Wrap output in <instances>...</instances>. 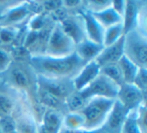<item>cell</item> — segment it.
Here are the masks:
<instances>
[{"label": "cell", "mask_w": 147, "mask_h": 133, "mask_svg": "<svg viewBox=\"0 0 147 133\" xmlns=\"http://www.w3.org/2000/svg\"><path fill=\"white\" fill-rule=\"evenodd\" d=\"M124 55V36L115 43L108 47H103L102 51L95 61L100 68L111 63H117Z\"/></svg>", "instance_id": "cell-15"}, {"label": "cell", "mask_w": 147, "mask_h": 133, "mask_svg": "<svg viewBox=\"0 0 147 133\" xmlns=\"http://www.w3.org/2000/svg\"><path fill=\"white\" fill-rule=\"evenodd\" d=\"M118 90L119 86H117L110 79L100 73L99 76L86 89L78 92H80L87 100H90L91 98H95V97L116 100Z\"/></svg>", "instance_id": "cell-7"}, {"label": "cell", "mask_w": 147, "mask_h": 133, "mask_svg": "<svg viewBox=\"0 0 147 133\" xmlns=\"http://www.w3.org/2000/svg\"><path fill=\"white\" fill-rule=\"evenodd\" d=\"M129 113L130 112L127 109H125L118 101L115 100L112 110H111L103 128L108 133H120Z\"/></svg>", "instance_id": "cell-16"}, {"label": "cell", "mask_w": 147, "mask_h": 133, "mask_svg": "<svg viewBox=\"0 0 147 133\" xmlns=\"http://www.w3.org/2000/svg\"><path fill=\"white\" fill-rule=\"evenodd\" d=\"M59 133H82V131H74V130H69V129H65V128H61Z\"/></svg>", "instance_id": "cell-30"}, {"label": "cell", "mask_w": 147, "mask_h": 133, "mask_svg": "<svg viewBox=\"0 0 147 133\" xmlns=\"http://www.w3.org/2000/svg\"><path fill=\"white\" fill-rule=\"evenodd\" d=\"M100 67L96 63V61L85 63L84 67L80 70V72L76 75V77L71 80L74 91H82L86 89L100 74Z\"/></svg>", "instance_id": "cell-13"}, {"label": "cell", "mask_w": 147, "mask_h": 133, "mask_svg": "<svg viewBox=\"0 0 147 133\" xmlns=\"http://www.w3.org/2000/svg\"><path fill=\"white\" fill-rule=\"evenodd\" d=\"M124 55L138 68H147L146 33L134 28L124 34Z\"/></svg>", "instance_id": "cell-4"}, {"label": "cell", "mask_w": 147, "mask_h": 133, "mask_svg": "<svg viewBox=\"0 0 147 133\" xmlns=\"http://www.w3.org/2000/svg\"><path fill=\"white\" fill-rule=\"evenodd\" d=\"M75 43L63 30L59 23H53L47 38L45 55L55 57H67L75 53Z\"/></svg>", "instance_id": "cell-6"}, {"label": "cell", "mask_w": 147, "mask_h": 133, "mask_svg": "<svg viewBox=\"0 0 147 133\" xmlns=\"http://www.w3.org/2000/svg\"><path fill=\"white\" fill-rule=\"evenodd\" d=\"M82 133H108L104 128H100V129H96V130H91V131H85L83 130Z\"/></svg>", "instance_id": "cell-29"}, {"label": "cell", "mask_w": 147, "mask_h": 133, "mask_svg": "<svg viewBox=\"0 0 147 133\" xmlns=\"http://www.w3.org/2000/svg\"><path fill=\"white\" fill-rule=\"evenodd\" d=\"M87 102L88 100L85 99L80 92L74 91L65 101V110L67 112H80Z\"/></svg>", "instance_id": "cell-24"}, {"label": "cell", "mask_w": 147, "mask_h": 133, "mask_svg": "<svg viewBox=\"0 0 147 133\" xmlns=\"http://www.w3.org/2000/svg\"><path fill=\"white\" fill-rule=\"evenodd\" d=\"M0 133H5L4 130H3V128H2V126H1V124H0Z\"/></svg>", "instance_id": "cell-31"}, {"label": "cell", "mask_w": 147, "mask_h": 133, "mask_svg": "<svg viewBox=\"0 0 147 133\" xmlns=\"http://www.w3.org/2000/svg\"><path fill=\"white\" fill-rule=\"evenodd\" d=\"M20 95L5 86L0 88V121L15 116L18 110V98Z\"/></svg>", "instance_id": "cell-9"}, {"label": "cell", "mask_w": 147, "mask_h": 133, "mask_svg": "<svg viewBox=\"0 0 147 133\" xmlns=\"http://www.w3.org/2000/svg\"><path fill=\"white\" fill-rule=\"evenodd\" d=\"M125 5H126V1H121V0H118V1H111V7H112L121 17L123 16V13H124Z\"/></svg>", "instance_id": "cell-28"}, {"label": "cell", "mask_w": 147, "mask_h": 133, "mask_svg": "<svg viewBox=\"0 0 147 133\" xmlns=\"http://www.w3.org/2000/svg\"><path fill=\"white\" fill-rule=\"evenodd\" d=\"M12 53L8 49H5L0 47V74L3 75L7 72L10 65L13 63Z\"/></svg>", "instance_id": "cell-26"}, {"label": "cell", "mask_w": 147, "mask_h": 133, "mask_svg": "<svg viewBox=\"0 0 147 133\" xmlns=\"http://www.w3.org/2000/svg\"><path fill=\"white\" fill-rule=\"evenodd\" d=\"M103 49L102 45H98L89 39L85 38L80 43L76 45L75 47V53L81 59L84 63H88L93 61L98 57L100 53Z\"/></svg>", "instance_id": "cell-17"}, {"label": "cell", "mask_w": 147, "mask_h": 133, "mask_svg": "<svg viewBox=\"0 0 147 133\" xmlns=\"http://www.w3.org/2000/svg\"><path fill=\"white\" fill-rule=\"evenodd\" d=\"M124 28H123L122 23L120 24L113 25L111 27H108L104 30V35H103V47H108L119 39H121L124 36Z\"/></svg>", "instance_id": "cell-23"}, {"label": "cell", "mask_w": 147, "mask_h": 133, "mask_svg": "<svg viewBox=\"0 0 147 133\" xmlns=\"http://www.w3.org/2000/svg\"><path fill=\"white\" fill-rule=\"evenodd\" d=\"M2 79H3V75H1L0 74V84L2 83Z\"/></svg>", "instance_id": "cell-32"}, {"label": "cell", "mask_w": 147, "mask_h": 133, "mask_svg": "<svg viewBox=\"0 0 147 133\" xmlns=\"http://www.w3.org/2000/svg\"><path fill=\"white\" fill-rule=\"evenodd\" d=\"M84 123V117L81 112H67L63 114V128L74 131H83Z\"/></svg>", "instance_id": "cell-22"}, {"label": "cell", "mask_w": 147, "mask_h": 133, "mask_svg": "<svg viewBox=\"0 0 147 133\" xmlns=\"http://www.w3.org/2000/svg\"><path fill=\"white\" fill-rule=\"evenodd\" d=\"M2 82H4L5 86L9 87L19 95L24 96V98H27L28 103L31 105V111H33L34 107L40 106L36 100L37 77L28 61L14 59L10 68L3 74Z\"/></svg>", "instance_id": "cell-2"}, {"label": "cell", "mask_w": 147, "mask_h": 133, "mask_svg": "<svg viewBox=\"0 0 147 133\" xmlns=\"http://www.w3.org/2000/svg\"><path fill=\"white\" fill-rule=\"evenodd\" d=\"M146 94L139 90L134 84H122L119 87L116 101H118L125 109L132 112L146 103Z\"/></svg>", "instance_id": "cell-8"}, {"label": "cell", "mask_w": 147, "mask_h": 133, "mask_svg": "<svg viewBox=\"0 0 147 133\" xmlns=\"http://www.w3.org/2000/svg\"><path fill=\"white\" fill-rule=\"evenodd\" d=\"M133 84L142 91L144 94L147 92V68H140L134 79Z\"/></svg>", "instance_id": "cell-27"}, {"label": "cell", "mask_w": 147, "mask_h": 133, "mask_svg": "<svg viewBox=\"0 0 147 133\" xmlns=\"http://www.w3.org/2000/svg\"><path fill=\"white\" fill-rule=\"evenodd\" d=\"M100 73L110 79L112 82H114L117 86L120 87L122 84H124L122 78V74H121L120 68H119L118 63H111V65H104L100 69Z\"/></svg>", "instance_id": "cell-25"}, {"label": "cell", "mask_w": 147, "mask_h": 133, "mask_svg": "<svg viewBox=\"0 0 147 133\" xmlns=\"http://www.w3.org/2000/svg\"><path fill=\"white\" fill-rule=\"evenodd\" d=\"M78 13L83 19L86 38L95 43L103 45V35H104L105 29L97 21V19L94 17V15L91 12H89L88 10H86L84 8V6H83L82 9H80L78 11Z\"/></svg>", "instance_id": "cell-12"}, {"label": "cell", "mask_w": 147, "mask_h": 133, "mask_svg": "<svg viewBox=\"0 0 147 133\" xmlns=\"http://www.w3.org/2000/svg\"><path fill=\"white\" fill-rule=\"evenodd\" d=\"M115 100L106 98H91L80 111L84 117V130L91 131L103 128L110 114Z\"/></svg>", "instance_id": "cell-3"}, {"label": "cell", "mask_w": 147, "mask_h": 133, "mask_svg": "<svg viewBox=\"0 0 147 133\" xmlns=\"http://www.w3.org/2000/svg\"><path fill=\"white\" fill-rule=\"evenodd\" d=\"M21 29L18 27H0V47L10 51L17 45Z\"/></svg>", "instance_id": "cell-19"}, {"label": "cell", "mask_w": 147, "mask_h": 133, "mask_svg": "<svg viewBox=\"0 0 147 133\" xmlns=\"http://www.w3.org/2000/svg\"><path fill=\"white\" fill-rule=\"evenodd\" d=\"M13 128L16 133H39V122L30 108H21L13 117Z\"/></svg>", "instance_id": "cell-10"}, {"label": "cell", "mask_w": 147, "mask_h": 133, "mask_svg": "<svg viewBox=\"0 0 147 133\" xmlns=\"http://www.w3.org/2000/svg\"><path fill=\"white\" fill-rule=\"evenodd\" d=\"M59 23L61 26V28H63V30L75 43V45H78V43H80L81 41H83L86 38L83 19L78 12L73 13V14L69 13Z\"/></svg>", "instance_id": "cell-11"}, {"label": "cell", "mask_w": 147, "mask_h": 133, "mask_svg": "<svg viewBox=\"0 0 147 133\" xmlns=\"http://www.w3.org/2000/svg\"><path fill=\"white\" fill-rule=\"evenodd\" d=\"M34 9H42V4L38 2H19L9 6L0 15V27H18L26 23L33 14ZM43 12V10H42Z\"/></svg>", "instance_id": "cell-5"}, {"label": "cell", "mask_w": 147, "mask_h": 133, "mask_svg": "<svg viewBox=\"0 0 147 133\" xmlns=\"http://www.w3.org/2000/svg\"><path fill=\"white\" fill-rule=\"evenodd\" d=\"M63 112L45 109L39 120V133H59L63 128Z\"/></svg>", "instance_id": "cell-14"}, {"label": "cell", "mask_w": 147, "mask_h": 133, "mask_svg": "<svg viewBox=\"0 0 147 133\" xmlns=\"http://www.w3.org/2000/svg\"><path fill=\"white\" fill-rule=\"evenodd\" d=\"M92 14L94 15V17L97 19V21L100 23L101 26L104 29L113 26V25L122 23V17L111 6L107 7L106 9L100 11V12L92 13Z\"/></svg>", "instance_id": "cell-20"}, {"label": "cell", "mask_w": 147, "mask_h": 133, "mask_svg": "<svg viewBox=\"0 0 147 133\" xmlns=\"http://www.w3.org/2000/svg\"><path fill=\"white\" fill-rule=\"evenodd\" d=\"M8 133H16V132H15L14 130H12V131H10V132H8Z\"/></svg>", "instance_id": "cell-33"}, {"label": "cell", "mask_w": 147, "mask_h": 133, "mask_svg": "<svg viewBox=\"0 0 147 133\" xmlns=\"http://www.w3.org/2000/svg\"><path fill=\"white\" fill-rule=\"evenodd\" d=\"M117 63H118L121 74H122L123 82L126 84H133L135 77H136L140 68H138L133 61H131L125 55H123Z\"/></svg>", "instance_id": "cell-21"}, {"label": "cell", "mask_w": 147, "mask_h": 133, "mask_svg": "<svg viewBox=\"0 0 147 133\" xmlns=\"http://www.w3.org/2000/svg\"><path fill=\"white\" fill-rule=\"evenodd\" d=\"M28 63L37 77L61 81H71L85 65L75 53L63 57L31 55Z\"/></svg>", "instance_id": "cell-1"}, {"label": "cell", "mask_w": 147, "mask_h": 133, "mask_svg": "<svg viewBox=\"0 0 147 133\" xmlns=\"http://www.w3.org/2000/svg\"><path fill=\"white\" fill-rule=\"evenodd\" d=\"M139 8H140V3L136 1H126L125 10L122 16V25L124 28V33H127L132 29L136 28Z\"/></svg>", "instance_id": "cell-18"}]
</instances>
